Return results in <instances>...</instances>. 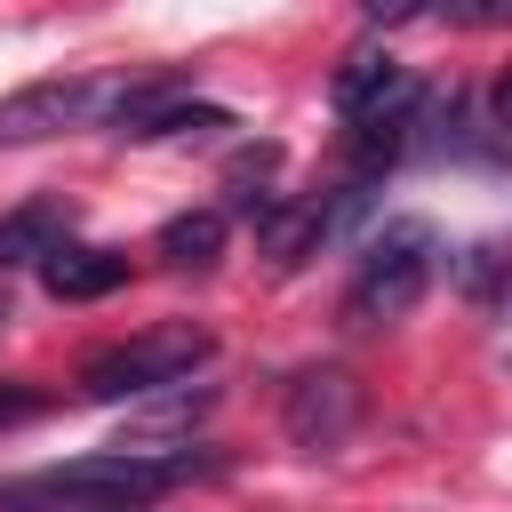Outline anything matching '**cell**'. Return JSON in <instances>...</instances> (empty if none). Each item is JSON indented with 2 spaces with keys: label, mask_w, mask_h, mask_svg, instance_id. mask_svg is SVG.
<instances>
[{
  "label": "cell",
  "mask_w": 512,
  "mask_h": 512,
  "mask_svg": "<svg viewBox=\"0 0 512 512\" xmlns=\"http://www.w3.org/2000/svg\"><path fill=\"white\" fill-rule=\"evenodd\" d=\"M0 320H8V296H0Z\"/></svg>",
  "instance_id": "ac0fdd59"
},
{
  "label": "cell",
  "mask_w": 512,
  "mask_h": 512,
  "mask_svg": "<svg viewBox=\"0 0 512 512\" xmlns=\"http://www.w3.org/2000/svg\"><path fill=\"white\" fill-rule=\"evenodd\" d=\"M440 0H360V16L368 24H416V16H432Z\"/></svg>",
  "instance_id": "9a60e30c"
},
{
  "label": "cell",
  "mask_w": 512,
  "mask_h": 512,
  "mask_svg": "<svg viewBox=\"0 0 512 512\" xmlns=\"http://www.w3.org/2000/svg\"><path fill=\"white\" fill-rule=\"evenodd\" d=\"M56 240H72V208H64V200H24V208H8V216H0V272L40 264Z\"/></svg>",
  "instance_id": "9c48e42d"
},
{
  "label": "cell",
  "mask_w": 512,
  "mask_h": 512,
  "mask_svg": "<svg viewBox=\"0 0 512 512\" xmlns=\"http://www.w3.org/2000/svg\"><path fill=\"white\" fill-rule=\"evenodd\" d=\"M432 16L440 24H464V32H496V24H512V0H440Z\"/></svg>",
  "instance_id": "5bb4252c"
},
{
  "label": "cell",
  "mask_w": 512,
  "mask_h": 512,
  "mask_svg": "<svg viewBox=\"0 0 512 512\" xmlns=\"http://www.w3.org/2000/svg\"><path fill=\"white\" fill-rule=\"evenodd\" d=\"M200 464L184 456V448H104V456H80V464H56V472H32V480H16L8 496H80V504H152V496H168V488H184Z\"/></svg>",
  "instance_id": "7a4b0ae2"
},
{
  "label": "cell",
  "mask_w": 512,
  "mask_h": 512,
  "mask_svg": "<svg viewBox=\"0 0 512 512\" xmlns=\"http://www.w3.org/2000/svg\"><path fill=\"white\" fill-rule=\"evenodd\" d=\"M488 136H496V144H512V72L488 88Z\"/></svg>",
  "instance_id": "e0dca14e"
},
{
  "label": "cell",
  "mask_w": 512,
  "mask_h": 512,
  "mask_svg": "<svg viewBox=\"0 0 512 512\" xmlns=\"http://www.w3.org/2000/svg\"><path fill=\"white\" fill-rule=\"evenodd\" d=\"M256 232H264V256L272 264H304L328 240V200H280L272 192V208L256 216Z\"/></svg>",
  "instance_id": "30bf717a"
},
{
  "label": "cell",
  "mask_w": 512,
  "mask_h": 512,
  "mask_svg": "<svg viewBox=\"0 0 512 512\" xmlns=\"http://www.w3.org/2000/svg\"><path fill=\"white\" fill-rule=\"evenodd\" d=\"M40 280H48V296H56V304H96V296H112V288L128 280V256H120V248L56 240V248L40 256Z\"/></svg>",
  "instance_id": "ba28073f"
},
{
  "label": "cell",
  "mask_w": 512,
  "mask_h": 512,
  "mask_svg": "<svg viewBox=\"0 0 512 512\" xmlns=\"http://www.w3.org/2000/svg\"><path fill=\"white\" fill-rule=\"evenodd\" d=\"M208 352H216V336L192 328V320H176V328H152V336L104 344V352L80 368V392H88V400H144V392H160V384L208 368Z\"/></svg>",
  "instance_id": "3957f363"
},
{
  "label": "cell",
  "mask_w": 512,
  "mask_h": 512,
  "mask_svg": "<svg viewBox=\"0 0 512 512\" xmlns=\"http://www.w3.org/2000/svg\"><path fill=\"white\" fill-rule=\"evenodd\" d=\"M40 408H48V392H24V384H0V432H8V424H32Z\"/></svg>",
  "instance_id": "2e32d148"
},
{
  "label": "cell",
  "mask_w": 512,
  "mask_h": 512,
  "mask_svg": "<svg viewBox=\"0 0 512 512\" xmlns=\"http://www.w3.org/2000/svg\"><path fill=\"white\" fill-rule=\"evenodd\" d=\"M104 96H112V88H96V80H32V88L0 96V144H40V136H64V128H80Z\"/></svg>",
  "instance_id": "8992f818"
},
{
  "label": "cell",
  "mask_w": 512,
  "mask_h": 512,
  "mask_svg": "<svg viewBox=\"0 0 512 512\" xmlns=\"http://www.w3.org/2000/svg\"><path fill=\"white\" fill-rule=\"evenodd\" d=\"M152 408H136L128 416V432H120V448H152V440H168V432H184V424H200L208 416V384H192V376H176V384H160V392H144Z\"/></svg>",
  "instance_id": "8fae6325"
},
{
  "label": "cell",
  "mask_w": 512,
  "mask_h": 512,
  "mask_svg": "<svg viewBox=\"0 0 512 512\" xmlns=\"http://www.w3.org/2000/svg\"><path fill=\"white\" fill-rule=\"evenodd\" d=\"M280 424H288V440H296L304 456H328V448H344L352 424H360V384H352L344 368H304V376L288 384V400H280Z\"/></svg>",
  "instance_id": "5b68a950"
},
{
  "label": "cell",
  "mask_w": 512,
  "mask_h": 512,
  "mask_svg": "<svg viewBox=\"0 0 512 512\" xmlns=\"http://www.w3.org/2000/svg\"><path fill=\"white\" fill-rule=\"evenodd\" d=\"M160 256H168L176 272H208V264L224 256V208H184V216H168V224H160Z\"/></svg>",
  "instance_id": "7c38bea8"
},
{
  "label": "cell",
  "mask_w": 512,
  "mask_h": 512,
  "mask_svg": "<svg viewBox=\"0 0 512 512\" xmlns=\"http://www.w3.org/2000/svg\"><path fill=\"white\" fill-rule=\"evenodd\" d=\"M104 112H112V136H128V144H152V136H216V128H232V112H224V104H200L176 72L120 80V88L104 96Z\"/></svg>",
  "instance_id": "277c9868"
},
{
  "label": "cell",
  "mask_w": 512,
  "mask_h": 512,
  "mask_svg": "<svg viewBox=\"0 0 512 512\" xmlns=\"http://www.w3.org/2000/svg\"><path fill=\"white\" fill-rule=\"evenodd\" d=\"M408 112H384V120H352V136H344V152H352V176H376V168H392L400 152H408Z\"/></svg>",
  "instance_id": "4fadbf2b"
},
{
  "label": "cell",
  "mask_w": 512,
  "mask_h": 512,
  "mask_svg": "<svg viewBox=\"0 0 512 512\" xmlns=\"http://www.w3.org/2000/svg\"><path fill=\"white\" fill-rule=\"evenodd\" d=\"M432 224L424 216H392L384 232L360 240V272L344 288V328H384L400 312H416V296L432 288Z\"/></svg>",
  "instance_id": "6da1fadb"
},
{
  "label": "cell",
  "mask_w": 512,
  "mask_h": 512,
  "mask_svg": "<svg viewBox=\"0 0 512 512\" xmlns=\"http://www.w3.org/2000/svg\"><path fill=\"white\" fill-rule=\"evenodd\" d=\"M416 80H408V64H392V56H376V48H360V56H344L336 64V80H328V104H336V120H384V112H416Z\"/></svg>",
  "instance_id": "52a82bcc"
}]
</instances>
